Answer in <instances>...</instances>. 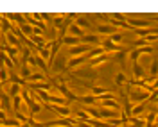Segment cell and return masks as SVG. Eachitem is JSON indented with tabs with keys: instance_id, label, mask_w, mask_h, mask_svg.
<instances>
[{
	"instance_id": "obj_1",
	"label": "cell",
	"mask_w": 158,
	"mask_h": 127,
	"mask_svg": "<svg viewBox=\"0 0 158 127\" xmlns=\"http://www.w3.org/2000/svg\"><path fill=\"white\" fill-rule=\"evenodd\" d=\"M128 98L129 102L133 104V106H137V104H144L146 100H151V89H146V88H138V86H129L128 84Z\"/></svg>"
},
{
	"instance_id": "obj_2",
	"label": "cell",
	"mask_w": 158,
	"mask_h": 127,
	"mask_svg": "<svg viewBox=\"0 0 158 127\" xmlns=\"http://www.w3.org/2000/svg\"><path fill=\"white\" fill-rule=\"evenodd\" d=\"M108 23L110 25H113L115 29H122V30H128L131 29L128 23V20L124 14H120V13H113V14H108Z\"/></svg>"
},
{
	"instance_id": "obj_3",
	"label": "cell",
	"mask_w": 158,
	"mask_h": 127,
	"mask_svg": "<svg viewBox=\"0 0 158 127\" xmlns=\"http://www.w3.org/2000/svg\"><path fill=\"white\" fill-rule=\"evenodd\" d=\"M101 47H102V50H104L106 54H110V52H113V54H118V52H131V49L122 47V45H117V43H113L110 38L102 39V41H101Z\"/></svg>"
},
{
	"instance_id": "obj_4",
	"label": "cell",
	"mask_w": 158,
	"mask_h": 127,
	"mask_svg": "<svg viewBox=\"0 0 158 127\" xmlns=\"http://www.w3.org/2000/svg\"><path fill=\"white\" fill-rule=\"evenodd\" d=\"M54 89H56L58 93H61V95L67 98L69 102H77V100H79V97L69 88V86H67V84H65V82H59V84H58V86H56Z\"/></svg>"
},
{
	"instance_id": "obj_5",
	"label": "cell",
	"mask_w": 158,
	"mask_h": 127,
	"mask_svg": "<svg viewBox=\"0 0 158 127\" xmlns=\"http://www.w3.org/2000/svg\"><path fill=\"white\" fill-rule=\"evenodd\" d=\"M50 68H52V72L54 73H67L69 72V59L67 58H59V59H56L52 65H50Z\"/></svg>"
},
{
	"instance_id": "obj_6",
	"label": "cell",
	"mask_w": 158,
	"mask_h": 127,
	"mask_svg": "<svg viewBox=\"0 0 158 127\" xmlns=\"http://www.w3.org/2000/svg\"><path fill=\"white\" fill-rule=\"evenodd\" d=\"M94 49V47H90V45H85V43H81L77 47H72L69 49V56L70 58H79V56H88V52Z\"/></svg>"
},
{
	"instance_id": "obj_7",
	"label": "cell",
	"mask_w": 158,
	"mask_h": 127,
	"mask_svg": "<svg viewBox=\"0 0 158 127\" xmlns=\"http://www.w3.org/2000/svg\"><path fill=\"white\" fill-rule=\"evenodd\" d=\"M49 104H52V106H69V100L63 97L61 93H58L56 89H52V91H50V102Z\"/></svg>"
},
{
	"instance_id": "obj_8",
	"label": "cell",
	"mask_w": 158,
	"mask_h": 127,
	"mask_svg": "<svg viewBox=\"0 0 158 127\" xmlns=\"http://www.w3.org/2000/svg\"><path fill=\"white\" fill-rule=\"evenodd\" d=\"M45 108L52 109V111L58 113L61 118H70V115H72V111H70L69 106H52V104H45Z\"/></svg>"
},
{
	"instance_id": "obj_9",
	"label": "cell",
	"mask_w": 158,
	"mask_h": 127,
	"mask_svg": "<svg viewBox=\"0 0 158 127\" xmlns=\"http://www.w3.org/2000/svg\"><path fill=\"white\" fill-rule=\"evenodd\" d=\"M76 25L81 27L83 30H85V29L90 30V34H94V32H95V27L92 25V22H90L86 16H79V14H77V18H76Z\"/></svg>"
},
{
	"instance_id": "obj_10",
	"label": "cell",
	"mask_w": 158,
	"mask_h": 127,
	"mask_svg": "<svg viewBox=\"0 0 158 127\" xmlns=\"http://www.w3.org/2000/svg\"><path fill=\"white\" fill-rule=\"evenodd\" d=\"M128 23H129V27L131 29H149L151 25H153V20H128Z\"/></svg>"
},
{
	"instance_id": "obj_11",
	"label": "cell",
	"mask_w": 158,
	"mask_h": 127,
	"mask_svg": "<svg viewBox=\"0 0 158 127\" xmlns=\"http://www.w3.org/2000/svg\"><path fill=\"white\" fill-rule=\"evenodd\" d=\"M2 49V52H6L7 56H9L13 61H15V65L18 63V58H20V52H22V49H16V47H9V45H4V47H0Z\"/></svg>"
},
{
	"instance_id": "obj_12",
	"label": "cell",
	"mask_w": 158,
	"mask_h": 127,
	"mask_svg": "<svg viewBox=\"0 0 158 127\" xmlns=\"http://www.w3.org/2000/svg\"><path fill=\"white\" fill-rule=\"evenodd\" d=\"M115 32H118V30L113 25H110V23H101V25L95 27V34H108V38L111 34H115Z\"/></svg>"
},
{
	"instance_id": "obj_13",
	"label": "cell",
	"mask_w": 158,
	"mask_h": 127,
	"mask_svg": "<svg viewBox=\"0 0 158 127\" xmlns=\"http://www.w3.org/2000/svg\"><path fill=\"white\" fill-rule=\"evenodd\" d=\"M4 91H6V95H9L13 98V97H16V95H22V86L20 84H15V82H7Z\"/></svg>"
},
{
	"instance_id": "obj_14",
	"label": "cell",
	"mask_w": 158,
	"mask_h": 127,
	"mask_svg": "<svg viewBox=\"0 0 158 127\" xmlns=\"http://www.w3.org/2000/svg\"><path fill=\"white\" fill-rule=\"evenodd\" d=\"M4 38H6V45H9V47H16V49H23V45L20 43V39L16 38L13 32H6Z\"/></svg>"
},
{
	"instance_id": "obj_15",
	"label": "cell",
	"mask_w": 158,
	"mask_h": 127,
	"mask_svg": "<svg viewBox=\"0 0 158 127\" xmlns=\"http://www.w3.org/2000/svg\"><path fill=\"white\" fill-rule=\"evenodd\" d=\"M83 41H81V38H76V36H70V34H67L65 38L61 39V45H65V47H69V49H72V47H77V45H81Z\"/></svg>"
},
{
	"instance_id": "obj_16",
	"label": "cell",
	"mask_w": 158,
	"mask_h": 127,
	"mask_svg": "<svg viewBox=\"0 0 158 127\" xmlns=\"http://www.w3.org/2000/svg\"><path fill=\"white\" fill-rule=\"evenodd\" d=\"M16 25H13L9 20L6 18V14H0V30H2V34H6V32H13Z\"/></svg>"
},
{
	"instance_id": "obj_17",
	"label": "cell",
	"mask_w": 158,
	"mask_h": 127,
	"mask_svg": "<svg viewBox=\"0 0 158 127\" xmlns=\"http://www.w3.org/2000/svg\"><path fill=\"white\" fill-rule=\"evenodd\" d=\"M85 61H88V58L86 56H79V58H70L69 59V70L72 72V70H77Z\"/></svg>"
},
{
	"instance_id": "obj_18",
	"label": "cell",
	"mask_w": 158,
	"mask_h": 127,
	"mask_svg": "<svg viewBox=\"0 0 158 127\" xmlns=\"http://www.w3.org/2000/svg\"><path fill=\"white\" fill-rule=\"evenodd\" d=\"M81 41H83L85 45L94 47V45H99V43H101V38H99V34H95V32H94V34H90V32H88V34H85V36H83Z\"/></svg>"
},
{
	"instance_id": "obj_19",
	"label": "cell",
	"mask_w": 158,
	"mask_h": 127,
	"mask_svg": "<svg viewBox=\"0 0 158 127\" xmlns=\"http://www.w3.org/2000/svg\"><path fill=\"white\" fill-rule=\"evenodd\" d=\"M131 68H133V79H146V70L138 61L131 65Z\"/></svg>"
},
{
	"instance_id": "obj_20",
	"label": "cell",
	"mask_w": 158,
	"mask_h": 127,
	"mask_svg": "<svg viewBox=\"0 0 158 127\" xmlns=\"http://www.w3.org/2000/svg\"><path fill=\"white\" fill-rule=\"evenodd\" d=\"M149 77L155 79L158 77V56L156 54H153V59H151V66H149Z\"/></svg>"
},
{
	"instance_id": "obj_21",
	"label": "cell",
	"mask_w": 158,
	"mask_h": 127,
	"mask_svg": "<svg viewBox=\"0 0 158 127\" xmlns=\"http://www.w3.org/2000/svg\"><path fill=\"white\" fill-rule=\"evenodd\" d=\"M115 84L118 86V89H122L124 86H128V84H129V79L126 77V73H124V72L115 73Z\"/></svg>"
},
{
	"instance_id": "obj_22",
	"label": "cell",
	"mask_w": 158,
	"mask_h": 127,
	"mask_svg": "<svg viewBox=\"0 0 158 127\" xmlns=\"http://www.w3.org/2000/svg\"><path fill=\"white\" fill-rule=\"evenodd\" d=\"M77 102H79V104H83V106H95L99 100H97V97H94L92 93H88V95H83V97H79Z\"/></svg>"
},
{
	"instance_id": "obj_23",
	"label": "cell",
	"mask_w": 158,
	"mask_h": 127,
	"mask_svg": "<svg viewBox=\"0 0 158 127\" xmlns=\"http://www.w3.org/2000/svg\"><path fill=\"white\" fill-rule=\"evenodd\" d=\"M50 75H47V73H31V77L25 81L27 84H34V82H45L47 79H49Z\"/></svg>"
},
{
	"instance_id": "obj_24",
	"label": "cell",
	"mask_w": 158,
	"mask_h": 127,
	"mask_svg": "<svg viewBox=\"0 0 158 127\" xmlns=\"http://www.w3.org/2000/svg\"><path fill=\"white\" fill-rule=\"evenodd\" d=\"M106 61H108V54H102V56H99V58L90 59V61H88V66L94 70V68H97L99 65H104Z\"/></svg>"
},
{
	"instance_id": "obj_25",
	"label": "cell",
	"mask_w": 158,
	"mask_h": 127,
	"mask_svg": "<svg viewBox=\"0 0 158 127\" xmlns=\"http://www.w3.org/2000/svg\"><path fill=\"white\" fill-rule=\"evenodd\" d=\"M67 34H70V36H76V38H81V39H83V36H85L86 32L81 29V27H77L76 23H70V25H69V32H67Z\"/></svg>"
},
{
	"instance_id": "obj_26",
	"label": "cell",
	"mask_w": 158,
	"mask_h": 127,
	"mask_svg": "<svg viewBox=\"0 0 158 127\" xmlns=\"http://www.w3.org/2000/svg\"><path fill=\"white\" fill-rule=\"evenodd\" d=\"M36 52H38L40 58H43L47 63H49V59H50V41L45 45V47H40V49H36Z\"/></svg>"
},
{
	"instance_id": "obj_27",
	"label": "cell",
	"mask_w": 158,
	"mask_h": 127,
	"mask_svg": "<svg viewBox=\"0 0 158 127\" xmlns=\"http://www.w3.org/2000/svg\"><path fill=\"white\" fill-rule=\"evenodd\" d=\"M128 127H146V118L142 117H131L128 122Z\"/></svg>"
},
{
	"instance_id": "obj_28",
	"label": "cell",
	"mask_w": 158,
	"mask_h": 127,
	"mask_svg": "<svg viewBox=\"0 0 158 127\" xmlns=\"http://www.w3.org/2000/svg\"><path fill=\"white\" fill-rule=\"evenodd\" d=\"M90 93H92L94 97L101 98V97H104L106 93H110V91H108L106 88H104V86H92V89H90Z\"/></svg>"
},
{
	"instance_id": "obj_29",
	"label": "cell",
	"mask_w": 158,
	"mask_h": 127,
	"mask_svg": "<svg viewBox=\"0 0 158 127\" xmlns=\"http://www.w3.org/2000/svg\"><path fill=\"white\" fill-rule=\"evenodd\" d=\"M85 124H88L92 127H110V124L106 120H97V118H90L88 122H85Z\"/></svg>"
},
{
	"instance_id": "obj_30",
	"label": "cell",
	"mask_w": 158,
	"mask_h": 127,
	"mask_svg": "<svg viewBox=\"0 0 158 127\" xmlns=\"http://www.w3.org/2000/svg\"><path fill=\"white\" fill-rule=\"evenodd\" d=\"M2 125L4 127H22V122L16 120V118H7V120L2 122Z\"/></svg>"
},
{
	"instance_id": "obj_31",
	"label": "cell",
	"mask_w": 158,
	"mask_h": 127,
	"mask_svg": "<svg viewBox=\"0 0 158 127\" xmlns=\"http://www.w3.org/2000/svg\"><path fill=\"white\" fill-rule=\"evenodd\" d=\"M128 56H129V52H118L117 56H115L117 61H118V65L122 66V70H126V58H128Z\"/></svg>"
},
{
	"instance_id": "obj_32",
	"label": "cell",
	"mask_w": 158,
	"mask_h": 127,
	"mask_svg": "<svg viewBox=\"0 0 158 127\" xmlns=\"http://www.w3.org/2000/svg\"><path fill=\"white\" fill-rule=\"evenodd\" d=\"M102 54H106V52H104V50H102V47H97V49H92L88 52V56H86V58H88V61L90 59H94V58H99V56H102Z\"/></svg>"
},
{
	"instance_id": "obj_33",
	"label": "cell",
	"mask_w": 158,
	"mask_h": 127,
	"mask_svg": "<svg viewBox=\"0 0 158 127\" xmlns=\"http://www.w3.org/2000/svg\"><path fill=\"white\" fill-rule=\"evenodd\" d=\"M31 73H32V72H31L29 66H27V65H22V68H20V77L23 79V81H27V79L31 77Z\"/></svg>"
},
{
	"instance_id": "obj_34",
	"label": "cell",
	"mask_w": 158,
	"mask_h": 127,
	"mask_svg": "<svg viewBox=\"0 0 158 127\" xmlns=\"http://www.w3.org/2000/svg\"><path fill=\"white\" fill-rule=\"evenodd\" d=\"M76 118H77L79 122H88L92 117H90V115L86 113V111H85V109H79L77 113H76Z\"/></svg>"
},
{
	"instance_id": "obj_35",
	"label": "cell",
	"mask_w": 158,
	"mask_h": 127,
	"mask_svg": "<svg viewBox=\"0 0 158 127\" xmlns=\"http://www.w3.org/2000/svg\"><path fill=\"white\" fill-rule=\"evenodd\" d=\"M110 39H111L113 43L120 45V43H122V39H124V32H120V30H118V32H115V34H111V36H110Z\"/></svg>"
},
{
	"instance_id": "obj_36",
	"label": "cell",
	"mask_w": 158,
	"mask_h": 127,
	"mask_svg": "<svg viewBox=\"0 0 158 127\" xmlns=\"http://www.w3.org/2000/svg\"><path fill=\"white\" fill-rule=\"evenodd\" d=\"M20 30H22V32H23V34H25V36L31 39L32 32H34V27H31L29 23H25V25H22V27H20Z\"/></svg>"
},
{
	"instance_id": "obj_37",
	"label": "cell",
	"mask_w": 158,
	"mask_h": 127,
	"mask_svg": "<svg viewBox=\"0 0 158 127\" xmlns=\"http://www.w3.org/2000/svg\"><path fill=\"white\" fill-rule=\"evenodd\" d=\"M135 47H138V49H146V47H153V45H149L146 38H137L135 39Z\"/></svg>"
},
{
	"instance_id": "obj_38",
	"label": "cell",
	"mask_w": 158,
	"mask_h": 127,
	"mask_svg": "<svg viewBox=\"0 0 158 127\" xmlns=\"http://www.w3.org/2000/svg\"><path fill=\"white\" fill-rule=\"evenodd\" d=\"M151 32H153L151 29H138V30H135V34H137L138 38H148Z\"/></svg>"
},
{
	"instance_id": "obj_39",
	"label": "cell",
	"mask_w": 158,
	"mask_h": 127,
	"mask_svg": "<svg viewBox=\"0 0 158 127\" xmlns=\"http://www.w3.org/2000/svg\"><path fill=\"white\" fill-rule=\"evenodd\" d=\"M144 109H146V106H144V104H137V106L133 108V113H131V117H138V115H140Z\"/></svg>"
},
{
	"instance_id": "obj_40",
	"label": "cell",
	"mask_w": 158,
	"mask_h": 127,
	"mask_svg": "<svg viewBox=\"0 0 158 127\" xmlns=\"http://www.w3.org/2000/svg\"><path fill=\"white\" fill-rule=\"evenodd\" d=\"M146 39H148V43L151 45V43H155V41H158V34H156V32H151V34H149V36H148Z\"/></svg>"
},
{
	"instance_id": "obj_41",
	"label": "cell",
	"mask_w": 158,
	"mask_h": 127,
	"mask_svg": "<svg viewBox=\"0 0 158 127\" xmlns=\"http://www.w3.org/2000/svg\"><path fill=\"white\" fill-rule=\"evenodd\" d=\"M151 89H153V91H155V89H158V77L153 81V84H151Z\"/></svg>"
},
{
	"instance_id": "obj_42",
	"label": "cell",
	"mask_w": 158,
	"mask_h": 127,
	"mask_svg": "<svg viewBox=\"0 0 158 127\" xmlns=\"http://www.w3.org/2000/svg\"><path fill=\"white\" fill-rule=\"evenodd\" d=\"M155 104H158V97H156V98H155Z\"/></svg>"
},
{
	"instance_id": "obj_43",
	"label": "cell",
	"mask_w": 158,
	"mask_h": 127,
	"mask_svg": "<svg viewBox=\"0 0 158 127\" xmlns=\"http://www.w3.org/2000/svg\"><path fill=\"white\" fill-rule=\"evenodd\" d=\"M0 127H4V125H0Z\"/></svg>"
}]
</instances>
